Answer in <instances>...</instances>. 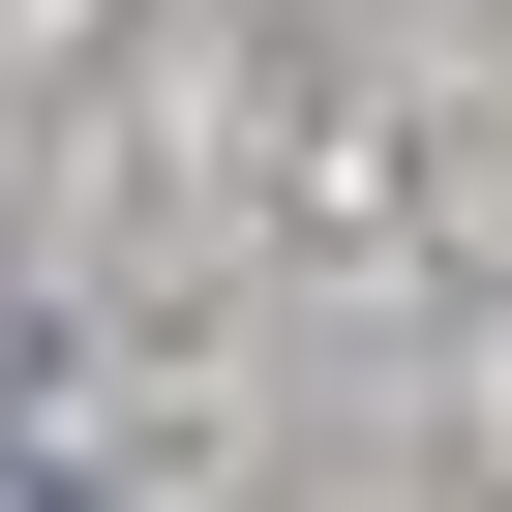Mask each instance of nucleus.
I'll list each match as a JSON object with an SVG mask.
<instances>
[{
	"instance_id": "1",
	"label": "nucleus",
	"mask_w": 512,
	"mask_h": 512,
	"mask_svg": "<svg viewBox=\"0 0 512 512\" xmlns=\"http://www.w3.org/2000/svg\"><path fill=\"white\" fill-rule=\"evenodd\" d=\"M0 512H31V482H0Z\"/></svg>"
}]
</instances>
